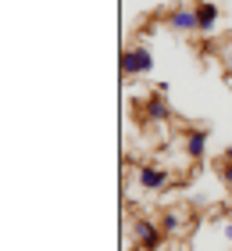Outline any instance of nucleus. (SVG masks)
<instances>
[{"mask_svg":"<svg viewBox=\"0 0 232 251\" xmlns=\"http://www.w3.org/2000/svg\"><path fill=\"white\" fill-rule=\"evenodd\" d=\"M154 72V54L147 43H132L122 50V75H147Z\"/></svg>","mask_w":232,"mask_h":251,"instance_id":"nucleus-1","label":"nucleus"},{"mask_svg":"<svg viewBox=\"0 0 232 251\" xmlns=\"http://www.w3.org/2000/svg\"><path fill=\"white\" fill-rule=\"evenodd\" d=\"M132 241H136L139 251H157L165 244V230H161V223H154V219H136L132 223Z\"/></svg>","mask_w":232,"mask_h":251,"instance_id":"nucleus-2","label":"nucleus"},{"mask_svg":"<svg viewBox=\"0 0 232 251\" xmlns=\"http://www.w3.org/2000/svg\"><path fill=\"white\" fill-rule=\"evenodd\" d=\"M143 115H147V122H168L171 119V104L165 97V86H157L154 94L143 100Z\"/></svg>","mask_w":232,"mask_h":251,"instance_id":"nucleus-3","label":"nucleus"},{"mask_svg":"<svg viewBox=\"0 0 232 251\" xmlns=\"http://www.w3.org/2000/svg\"><path fill=\"white\" fill-rule=\"evenodd\" d=\"M207 140H211V133H207L204 126H193V129H186L182 147H186V154H190L193 162H204V154H207Z\"/></svg>","mask_w":232,"mask_h":251,"instance_id":"nucleus-4","label":"nucleus"},{"mask_svg":"<svg viewBox=\"0 0 232 251\" xmlns=\"http://www.w3.org/2000/svg\"><path fill=\"white\" fill-rule=\"evenodd\" d=\"M168 183H171V176L161 165H139V187L143 190L161 194V190H168Z\"/></svg>","mask_w":232,"mask_h":251,"instance_id":"nucleus-5","label":"nucleus"},{"mask_svg":"<svg viewBox=\"0 0 232 251\" xmlns=\"http://www.w3.org/2000/svg\"><path fill=\"white\" fill-rule=\"evenodd\" d=\"M218 18H222V11H218L214 0H200V4H196V32L211 36L214 25H218Z\"/></svg>","mask_w":232,"mask_h":251,"instance_id":"nucleus-6","label":"nucleus"},{"mask_svg":"<svg viewBox=\"0 0 232 251\" xmlns=\"http://www.w3.org/2000/svg\"><path fill=\"white\" fill-rule=\"evenodd\" d=\"M165 25L175 29V32H196V7H175V11H168Z\"/></svg>","mask_w":232,"mask_h":251,"instance_id":"nucleus-7","label":"nucleus"},{"mask_svg":"<svg viewBox=\"0 0 232 251\" xmlns=\"http://www.w3.org/2000/svg\"><path fill=\"white\" fill-rule=\"evenodd\" d=\"M161 230H165V237H182L190 233V215H186L182 208H171L161 215Z\"/></svg>","mask_w":232,"mask_h":251,"instance_id":"nucleus-8","label":"nucleus"},{"mask_svg":"<svg viewBox=\"0 0 232 251\" xmlns=\"http://www.w3.org/2000/svg\"><path fill=\"white\" fill-rule=\"evenodd\" d=\"M218 54H222V61H225L229 75H232V36H229V40H222V47H218Z\"/></svg>","mask_w":232,"mask_h":251,"instance_id":"nucleus-9","label":"nucleus"},{"mask_svg":"<svg viewBox=\"0 0 232 251\" xmlns=\"http://www.w3.org/2000/svg\"><path fill=\"white\" fill-rule=\"evenodd\" d=\"M222 176H225V183L232 187V147H229V151L222 154Z\"/></svg>","mask_w":232,"mask_h":251,"instance_id":"nucleus-10","label":"nucleus"},{"mask_svg":"<svg viewBox=\"0 0 232 251\" xmlns=\"http://www.w3.org/2000/svg\"><path fill=\"white\" fill-rule=\"evenodd\" d=\"M222 233H225V241L232 244V219H225V226H222Z\"/></svg>","mask_w":232,"mask_h":251,"instance_id":"nucleus-11","label":"nucleus"}]
</instances>
